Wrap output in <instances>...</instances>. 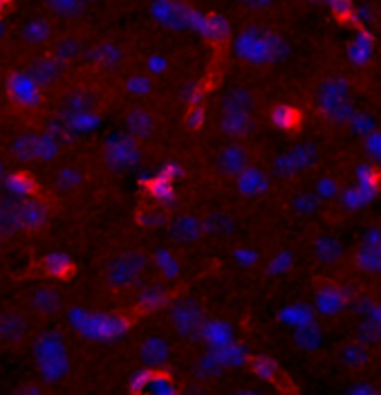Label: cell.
<instances>
[{"mask_svg": "<svg viewBox=\"0 0 381 395\" xmlns=\"http://www.w3.org/2000/svg\"><path fill=\"white\" fill-rule=\"evenodd\" d=\"M148 268V258L146 254H141L139 249H128V252L117 254L106 270H103V281L110 290H126V287H133L143 272Z\"/></svg>", "mask_w": 381, "mask_h": 395, "instance_id": "cell-1", "label": "cell"}, {"mask_svg": "<svg viewBox=\"0 0 381 395\" xmlns=\"http://www.w3.org/2000/svg\"><path fill=\"white\" fill-rule=\"evenodd\" d=\"M348 84L336 79V81H327L321 86L319 90V106L321 110L325 113V117L330 122H336V124H348V120L352 117V106L348 101Z\"/></svg>", "mask_w": 381, "mask_h": 395, "instance_id": "cell-2", "label": "cell"}, {"mask_svg": "<svg viewBox=\"0 0 381 395\" xmlns=\"http://www.w3.org/2000/svg\"><path fill=\"white\" fill-rule=\"evenodd\" d=\"M170 326L175 328V333L182 337H193L202 331L204 326V310L198 301L184 299L170 310Z\"/></svg>", "mask_w": 381, "mask_h": 395, "instance_id": "cell-3", "label": "cell"}, {"mask_svg": "<svg viewBox=\"0 0 381 395\" xmlns=\"http://www.w3.org/2000/svg\"><path fill=\"white\" fill-rule=\"evenodd\" d=\"M32 321L23 310L0 312V346H18L30 337Z\"/></svg>", "mask_w": 381, "mask_h": 395, "instance_id": "cell-4", "label": "cell"}, {"mask_svg": "<svg viewBox=\"0 0 381 395\" xmlns=\"http://www.w3.org/2000/svg\"><path fill=\"white\" fill-rule=\"evenodd\" d=\"M249 162H252V153L245 147V144L231 142L220 147L216 153V168L220 171L222 176H242L245 171L249 168Z\"/></svg>", "mask_w": 381, "mask_h": 395, "instance_id": "cell-5", "label": "cell"}, {"mask_svg": "<svg viewBox=\"0 0 381 395\" xmlns=\"http://www.w3.org/2000/svg\"><path fill=\"white\" fill-rule=\"evenodd\" d=\"M63 68L65 63L49 55V57L34 59L25 72H28V79L36 88H54L59 84V79L63 76Z\"/></svg>", "mask_w": 381, "mask_h": 395, "instance_id": "cell-6", "label": "cell"}, {"mask_svg": "<svg viewBox=\"0 0 381 395\" xmlns=\"http://www.w3.org/2000/svg\"><path fill=\"white\" fill-rule=\"evenodd\" d=\"M168 231L177 243H195L206 234L204 231V220L200 216H193V214L175 216L173 220H170Z\"/></svg>", "mask_w": 381, "mask_h": 395, "instance_id": "cell-7", "label": "cell"}, {"mask_svg": "<svg viewBox=\"0 0 381 395\" xmlns=\"http://www.w3.org/2000/svg\"><path fill=\"white\" fill-rule=\"evenodd\" d=\"M16 214L20 222V231H34L38 227H43L49 212L41 200H36V198H25V200L16 202Z\"/></svg>", "mask_w": 381, "mask_h": 395, "instance_id": "cell-8", "label": "cell"}, {"mask_svg": "<svg viewBox=\"0 0 381 395\" xmlns=\"http://www.w3.org/2000/svg\"><path fill=\"white\" fill-rule=\"evenodd\" d=\"M357 265L368 274L381 272V231L379 229L368 231L365 241L357 254Z\"/></svg>", "mask_w": 381, "mask_h": 395, "instance_id": "cell-9", "label": "cell"}, {"mask_svg": "<svg viewBox=\"0 0 381 395\" xmlns=\"http://www.w3.org/2000/svg\"><path fill=\"white\" fill-rule=\"evenodd\" d=\"M256 108V97L247 88H231L220 99V110L225 115H252Z\"/></svg>", "mask_w": 381, "mask_h": 395, "instance_id": "cell-10", "label": "cell"}, {"mask_svg": "<svg viewBox=\"0 0 381 395\" xmlns=\"http://www.w3.org/2000/svg\"><path fill=\"white\" fill-rule=\"evenodd\" d=\"M124 126L130 139H146L155 133L157 117L148 108H133V110H128Z\"/></svg>", "mask_w": 381, "mask_h": 395, "instance_id": "cell-11", "label": "cell"}, {"mask_svg": "<svg viewBox=\"0 0 381 395\" xmlns=\"http://www.w3.org/2000/svg\"><path fill=\"white\" fill-rule=\"evenodd\" d=\"M30 308L38 314H57L63 310V294L57 287H38L30 294Z\"/></svg>", "mask_w": 381, "mask_h": 395, "instance_id": "cell-12", "label": "cell"}, {"mask_svg": "<svg viewBox=\"0 0 381 395\" xmlns=\"http://www.w3.org/2000/svg\"><path fill=\"white\" fill-rule=\"evenodd\" d=\"M63 106L70 115H86L97 106V95L92 90H88V86L72 88L68 90V95H65Z\"/></svg>", "mask_w": 381, "mask_h": 395, "instance_id": "cell-13", "label": "cell"}, {"mask_svg": "<svg viewBox=\"0 0 381 395\" xmlns=\"http://www.w3.org/2000/svg\"><path fill=\"white\" fill-rule=\"evenodd\" d=\"M220 128H222V133H227L229 137H245L254 130V120H252V115H225L222 113Z\"/></svg>", "mask_w": 381, "mask_h": 395, "instance_id": "cell-14", "label": "cell"}, {"mask_svg": "<svg viewBox=\"0 0 381 395\" xmlns=\"http://www.w3.org/2000/svg\"><path fill=\"white\" fill-rule=\"evenodd\" d=\"M20 234L16 202H0V241Z\"/></svg>", "mask_w": 381, "mask_h": 395, "instance_id": "cell-15", "label": "cell"}, {"mask_svg": "<svg viewBox=\"0 0 381 395\" xmlns=\"http://www.w3.org/2000/svg\"><path fill=\"white\" fill-rule=\"evenodd\" d=\"M83 171L74 166V164H68V166H61L59 173L54 176V182L61 191H74L83 184Z\"/></svg>", "mask_w": 381, "mask_h": 395, "instance_id": "cell-16", "label": "cell"}, {"mask_svg": "<svg viewBox=\"0 0 381 395\" xmlns=\"http://www.w3.org/2000/svg\"><path fill=\"white\" fill-rule=\"evenodd\" d=\"M108 160L115 166H128L130 162L135 160V151H133V144H128L126 139H112L108 144Z\"/></svg>", "mask_w": 381, "mask_h": 395, "instance_id": "cell-17", "label": "cell"}, {"mask_svg": "<svg viewBox=\"0 0 381 395\" xmlns=\"http://www.w3.org/2000/svg\"><path fill=\"white\" fill-rule=\"evenodd\" d=\"M141 355H143V362L162 364V362H166L168 348H166V344L160 337H148L146 341H143V346H141Z\"/></svg>", "mask_w": 381, "mask_h": 395, "instance_id": "cell-18", "label": "cell"}, {"mask_svg": "<svg viewBox=\"0 0 381 395\" xmlns=\"http://www.w3.org/2000/svg\"><path fill=\"white\" fill-rule=\"evenodd\" d=\"M78 55H81V43H78L76 38H72V36L59 38V41L54 43V47H52V57H57L63 63L76 59Z\"/></svg>", "mask_w": 381, "mask_h": 395, "instance_id": "cell-19", "label": "cell"}, {"mask_svg": "<svg viewBox=\"0 0 381 395\" xmlns=\"http://www.w3.org/2000/svg\"><path fill=\"white\" fill-rule=\"evenodd\" d=\"M314 254H317L321 261H325V263H334V261H339L341 258V254H344V249H341V245H339V241H334V239H319L317 241V245H314Z\"/></svg>", "mask_w": 381, "mask_h": 395, "instance_id": "cell-20", "label": "cell"}, {"mask_svg": "<svg viewBox=\"0 0 381 395\" xmlns=\"http://www.w3.org/2000/svg\"><path fill=\"white\" fill-rule=\"evenodd\" d=\"M348 124H350V128L354 130V133H359V135H370L373 130L377 128L375 117L365 115V113H361V115H354V113H352V117L348 120Z\"/></svg>", "mask_w": 381, "mask_h": 395, "instance_id": "cell-21", "label": "cell"}, {"mask_svg": "<svg viewBox=\"0 0 381 395\" xmlns=\"http://www.w3.org/2000/svg\"><path fill=\"white\" fill-rule=\"evenodd\" d=\"M202 220H204V231H209V234L218 236V234H229V229H231V220L225 214H211Z\"/></svg>", "mask_w": 381, "mask_h": 395, "instance_id": "cell-22", "label": "cell"}, {"mask_svg": "<svg viewBox=\"0 0 381 395\" xmlns=\"http://www.w3.org/2000/svg\"><path fill=\"white\" fill-rule=\"evenodd\" d=\"M25 38H28L30 43H45V41H49L52 38V32H49V28L45 23H34V25H30L28 30H25Z\"/></svg>", "mask_w": 381, "mask_h": 395, "instance_id": "cell-23", "label": "cell"}, {"mask_svg": "<svg viewBox=\"0 0 381 395\" xmlns=\"http://www.w3.org/2000/svg\"><path fill=\"white\" fill-rule=\"evenodd\" d=\"M381 337V328L375 324V321H363L361 328H359V339L365 341V344H375Z\"/></svg>", "mask_w": 381, "mask_h": 395, "instance_id": "cell-24", "label": "cell"}, {"mask_svg": "<svg viewBox=\"0 0 381 395\" xmlns=\"http://www.w3.org/2000/svg\"><path fill=\"white\" fill-rule=\"evenodd\" d=\"M365 153L373 157V160L381 162V133H373L365 137Z\"/></svg>", "mask_w": 381, "mask_h": 395, "instance_id": "cell-25", "label": "cell"}, {"mask_svg": "<svg viewBox=\"0 0 381 395\" xmlns=\"http://www.w3.org/2000/svg\"><path fill=\"white\" fill-rule=\"evenodd\" d=\"M0 178H3V162H0Z\"/></svg>", "mask_w": 381, "mask_h": 395, "instance_id": "cell-26", "label": "cell"}]
</instances>
